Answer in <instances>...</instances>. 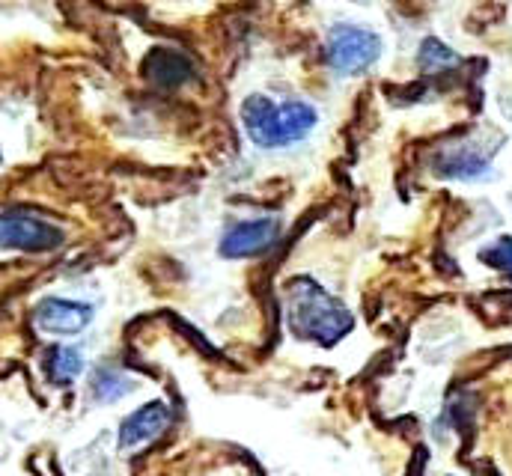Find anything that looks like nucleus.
I'll return each mask as SVG.
<instances>
[{
	"mask_svg": "<svg viewBox=\"0 0 512 476\" xmlns=\"http://www.w3.org/2000/svg\"><path fill=\"white\" fill-rule=\"evenodd\" d=\"M283 316L301 343L331 349L355 328V313L313 277H292L283 292Z\"/></svg>",
	"mask_w": 512,
	"mask_h": 476,
	"instance_id": "1",
	"label": "nucleus"
},
{
	"mask_svg": "<svg viewBox=\"0 0 512 476\" xmlns=\"http://www.w3.org/2000/svg\"><path fill=\"white\" fill-rule=\"evenodd\" d=\"M239 119L256 149L277 152L304 143L319 125V111L304 99H271L254 93L242 102Z\"/></svg>",
	"mask_w": 512,
	"mask_h": 476,
	"instance_id": "2",
	"label": "nucleus"
},
{
	"mask_svg": "<svg viewBox=\"0 0 512 476\" xmlns=\"http://www.w3.org/2000/svg\"><path fill=\"white\" fill-rule=\"evenodd\" d=\"M382 36L364 24L340 21L328 30L325 39V63L340 78H358L370 72L382 60Z\"/></svg>",
	"mask_w": 512,
	"mask_h": 476,
	"instance_id": "3",
	"label": "nucleus"
},
{
	"mask_svg": "<svg viewBox=\"0 0 512 476\" xmlns=\"http://www.w3.org/2000/svg\"><path fill=\"white\" fill-rule=\"evenodd\" d=\"M66 233L33 209H3L0 212V247L24 253H48L63 244Z\"/></svg>",
	"mask_w": 512,
	"mask_h": 476,
	"instance_id": "4",
	"label": "nucleus"
},
{
	"mask_svg": "<svg viewBox=\"0 0 512 476\" xmlns=\"http://www.w3.org/2000/svg\"><path fill=\"white\" fill-rule=\"evenodd\" d=\"M280 233H283V224H280V218H274V215L248 218V221L233 224V227L224 233L218 250H221L224 259H251V256H262V253H268V250L277 244Z\"/></svg>",
	"mask_w": 512,
	"mask_h": 476,
	"instance_id": "5",
	"label": "nucleus"
},
{
	"mask_svg": "<svg viewBox=\"0 0 512 476\" xmlns=\"http://www.w3.org/2000/svg\"><path fill=\"white\" fill-rule=\"evenodd\" d=\"M492 155L495 149H486L477 140H462L456 146L441 149L432 161V170L441 179L453 182H483L492 173Z\"/></svg>",
	"mask_w": 512,
	"mask_h": 476,
	"instance_id": "6",
	"label": "nucleus"
},
{
	"mask_svg": "<svg viewBox=\"0 0 512 476\" xmlns=\"http://www.w3.org/2000/svg\"><path fill=\"white\" fill-rule=\"evenodd\" d=\"M33 322L45 334L72 337V334H81L93 322V307L81 301H66V298H45L36 307Z\"/></svg>",
	"mask_w": 512,
	"mask_h": 476,
	"instance_id": "7",
	"label": "nucleus"
},
{
	"mask_svg": "<svg viewBox=\"0 0 512 476\" xmlns=\"http://www.w3.org/2000/svg\"><path fill=\"white\" fill-rule=\"evenodd\" d=\"M173 423V411L167 402L152 399L146 405H140L137 411H131L123 426H120V447L123 450H137L149 441H155L167 426Z\"/></svg>",
	"mask_w": 512,
	"mask_h": 476,
	"instance_id": "8",
	"label": "nucleus"
},
{
	"mask_svg": "<svg viewBox=\"0 0 512 476\" xmlns=\"http://www.w3.org/2000/svg\"><path fill=\"white\" fill-rule=\"evenodd\" d=\"M143 75L149 84L161 87V90H170V87H179L185 84L191 75H194V66L185 54L179 51H170V48H158L146 57L143 63Z\"/></svg>",
	"mask_w": 512,
	"mask_h": 476,
	"instance_id": "9",
	"label": "nucleus"
},
{
	"mask_svg": "<svg viewBox=\"0 0 512 476\" xmlns=\"http://www.w3.org/2000/svg\"><path fill=\"white\" fill-rule=\"evenodd\" d=\"M131 390H134V381L128 378L123 369H114V366L96 369L93 378H90V393H93L96 402H117Z\"/></svg>",
	"mask_w": 512,
	"mask_h": 476,
	"instance_id": "10",
	"label": "nucleus"
},
{
	"mask_svg": "<svg viewBox=\"0 0 512 476\" xmlns=\"http://www.w3.org/2000/svg\"><path fill=\"white\" fill-rule=\"evenodd\" d=\"M45 369L54 384H72L84 372V355L75 346H54L45 357Z\"/></svg>",
	"mask_w": 512,
	"mask_h": 476,
	"instance_id": "11",
	"label": "nucleus"
},
{
	"mask_svg": "<svg viewBox=\"0 0 512 476\" xmlns=\"http://www.w3.org/2000/svg\"><path fill=\"white\" fill-rule=\"evenodd\" d=\"M456 63H459V54L447 48L441 39H426L417 51V66L423 72H444V69H453Z\"/></svg>",
	"mask_w": 512,
	"mask_h": 476,
	"instance_id": "12",
	"label": "nucleus"
},
{
	"mask_svg": "<svg viewBox=\"0 0 512 476\" xmlns=\"http://www.w3.org/2000/svg\"><path fill=\"white\" fill-rule=\"evenodd\" d=\"M480 262L501 271V274H507L512 280V236H501L495 238L492 244H486L480 250Z\"/></svg>",
	"mask_w": 512,
	"mask_h": 476,
	"instance_id": "13",
	"label": "nucleus"
}]
</instances>
